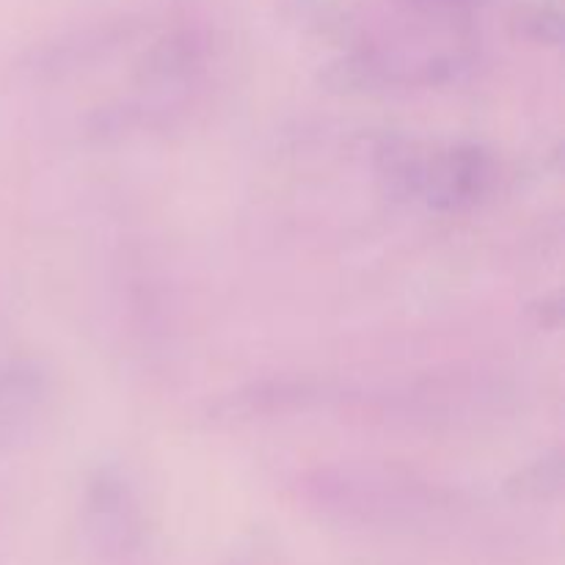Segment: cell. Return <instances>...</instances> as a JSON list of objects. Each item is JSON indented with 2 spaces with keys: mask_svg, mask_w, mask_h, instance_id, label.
I'll return each mask as SVG.
<instances>
[{
  "mask_svg": "<svg viewBox=\"0 0 565 565\" xmlns=\"http://www.w3.org/2000/svg\"><path fill=\"white\" fill-rule=\"evenodd\" d=\"M42 401L36 370L11 367L0 375V447H9L31 430Z\"/></svg>",
  "mask_w": 565,
  "mask_h": 565,
  "instance_id": "6da1fadb",
  "label": "cell"
},
{
  "mask_svg": "<svg viewBox=\"0 0 565 565\" xmlns=\"http://www.w3.org/2000/svg\"><path fill=\"white\" fill-rule=\"evenodd\" d=\"M524 28H527V31H535L541 39H557L561 36V17H557V11L539 6V9L524 11Z\"/></svg>",
  "mask_w": 565,
  "mask_h": 565,
  "instance_id": "7a4b0ae2",
  "label": "cell"
},
{
  "mask_svg": "<svg viewBox=\"0 0 565 565\" xmlns=\"http://www.w3.org/2000/svg\"><path fill=\"white\" fill-rule=\"evenodd\" d=\"M401 3L414 11H425V14H461V11L480 6L483 0H401Z\"/></svg>",
  "mask_w": 565,
  "mask_h": 565,
  "instance_id": "3957f363",
  "label": "cell"
}]
</instances>
